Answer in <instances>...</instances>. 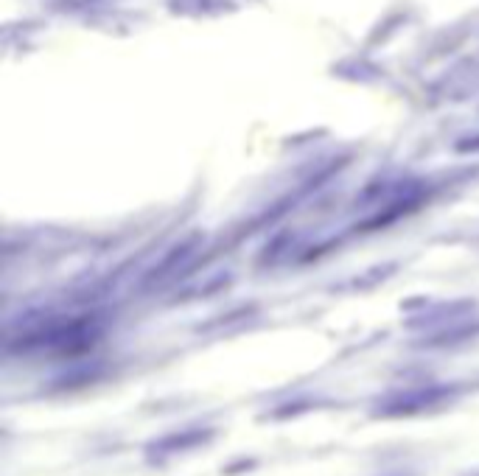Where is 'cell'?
I'll list each match as a JSON object with an SVG mask.
<instances>
[{
	"label": "cell",
	"mask_w": 479,
	"mask_h": 476,
	"mask_svg": "<svg viewBox=\"0 0 479 476\" xmlns=\"http://www.w3.org/2000/svg\"><path fill=\"white\" fill-rule=\"evenodd\" d=\"M463 390L454 387V384H432V387H418V390H409L403 395L390 398L379 415H412V412H420V409H432V406H440V403H451L454 398L460 395Z\"/></svg>",
	"instance_id": "cell-1"
},
{
	"label": "cell",
	"mask_w": 479,
	"mask_h": 476,
	"mask_svg": "<svg viewBox=\"0 0 479 476\" xmlns=\"http://www.w3.org/2000/svg\"><path fill=\"white\" fill-rule=\"evenodd\" d=\"M213 437L211 429H182V432H174V434H165L155 440L149 446V454H158V457H168V454H179V451H188L199 443H208Z\"/></svg>",
	"instance_id": "cell-2"
},
{
	"label": "cell",
	"mask_w": 479,
	"mask_h": 476,
	"mask_svg": "<svg viewBox=\"0 0 479 476\" xmlns=\"http://www.w3.org/2000/svg\"><path fill=\"white\" fill-rule=\"evenodd\" d=\"M474 476H479V474H474Z\"/></svg>",
	"instance_id": "cell-3"
}]
</instances>
